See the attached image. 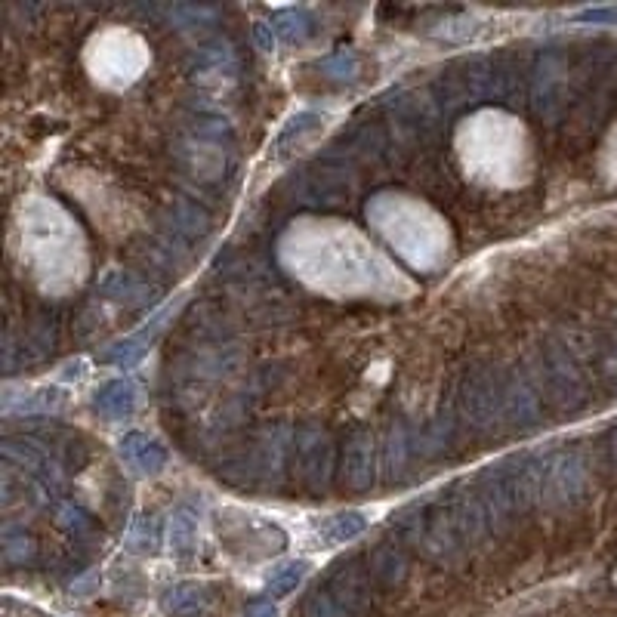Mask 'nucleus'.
<instances>
[{
    "mask_svg": "<svg viewBox=\"0 0 617 617\" xmlns=\"http://www.w3.org/2000/svg\"><path fill=\"white\" fill-rule=\"evenodd\" d=\"M121 457L127 460L130 469H136V473H158V469L164 466L167 454L158 442H152L149 435L142 432H130L127 439L121 442Z\"/></svg>",
    "mask_w": 617,
    "mask_h": 617,
    "instance_id": "1",
    "label": "nucleus"
},
{
    "mask_svg": "<svg viewBox=\"0 0 617 617\" xmlns=\"http://www.w3.org/2000/svg\"><path fill=\"white\" fill-rule=\"evenodd\" d=\"M133 402H136V392L130 383L124 380H115L108 383L99 395H96V408L108 417H127L133 411Z\"/></svg>",
    "mask_w": 617,
    "mask_h": 617,
    "instance_id": "2",
    "label": "nucleus"
},
{
    "mask_svg": "<svg viewBox=\"0 0 617 617\" xmlns=\"http://www.w3.org/2000/svg\"><path fill=\"white\" fill-rule=\"evenodd\" d=\"M201 608H204V590L198 584H179L164 596V611L170 617H195Z\"/></svg>",
    "mask_w": 617,
    "mask_h": 617,
    "instance_id": "3",
    "label": "nucleus"
},
{
    "mask_svg": "<svg viewBox=\"0 0 617 617\" xmlns=\"http://www.w3.org/2000/svg\"><path fill=\"white\" fill-rule=\"evenodd\" d=\"M306 577V562H284L278 565L272 574H269V584L266 590L272 596H287V593H294L300 587V580Z\"/></svg>",
    "mask_w": 617,
    "mask_h": 617,
    "instance_id": "4",
    "label": "nucleus"
},
{
    "mask_svg": "<svg viewBox=\"0 0 617 617\" xmlns=\"http://www.w3.org/2000/svg\"><path fill=\"white\" fill-rule=\"evenodd\" d=\"M365 531V516L361 513H346V516H337V519H331V525H328V540L331 543H343V540H349V537H355V534H361Z\"/></svg>",
    "mask_w": 617,
    "mask_h": 617,
    "instance_id": "5",
    "label": "nucleus"
},
{
    "mask_svg": "<svg viewBox=\"0 0 617 617\" xmlns=\"http://www.w3.org/2000/svg\"><path fill=\"white\" fill-rule=\"evenodd\" d=\"M195 525L186 516H176L173 528H170V540H173V550H192L195 547Z\"/></svg>",
    "mask_w": 617,
    "mask_h": 617,
    "instance_id": "6",
    "label": "nucleus"
},
{
    "mask_svg": "<svg viewBox=\"0 0 617 617\" xmlns=\"http://www.w3.org/2000/svg\"><path fill=\"white\" fill-rule=\"evenodd\" d=\"M577 19H584V22H602V25H617V7H605V10H587V13H580Z\"/></svg>",
    "mask_w": 617,
    "mask_h": 617,
    "instance_id": "7",
    "label": "nucleus"
},
{
    "mask_svg": "<svg viewBox=\"0 0 617 617\" xmlns=\"http://www.w3.org/2000/svg\"><path fill=\"white\" fill-rule=\"evenodd\" d=\"M247 617H275V608L269 602H257L247 608Z\"/></svg>",
    "mask_w": 617,
    "mask_h": 617,
    "instance_id": "8",
    "label": "nucleus"
}]
</instances>
